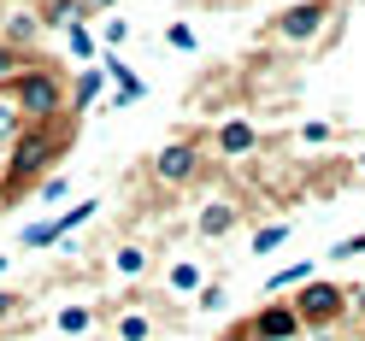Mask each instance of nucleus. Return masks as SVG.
Segmentation results:
<instances>
[{"label": "nucleus", "mask_w": 365, "mask_h": 341, "mask_svg": "<svg viewBox=\"0 0 365 341\" xmlns=\"http://www.w3.org/2000/svg\"><path fill=\"white\" fill-rule=\"evenodd\" d=\"M247 335H254V341H301V335H307V324L294 318V306L271 300V306H259L254 318H247Z\"/></svg>", "instance_id": "nucleus-4"}, {"label": "nucleus", "mask_w": 365, "mask_h": 341, "mask_svg": "<svg viewBox=\"0 0 365 341\" xmlns=\"http://www.w3.org/2000/svg\"><path fill=\"white\" fill-rule=\"evenodd\" d=\"M307 341H336V335H330V330H312V335H307Z\"/></svg>", "instance_id": "nucleus-26"}, {"label": "nucleus", "mask_w": 365, "mask_h": 341, "mask_svg": "<svg viewBox=\"0 0 365 341\" xmlns=\"http://www.w3.org/2000/svg\"><path fill=\"white\" fill-rule=\"evenodd\" d=\"M148 335H153L148 312H124V318H118V341H148Z\"/></svg>", "instance_id": "nucleus-14"}, {"label": "nucleus", "mask_w": 365, "mask_h": 341, "mask_svg": "<svg viewBox=\"0 0 365 341\" xmlns=\"http://www.w3.org/2000/svg\"><path fill=\"white\" fill-rule=\"evenodd\" d=\"M6 312H12V294H0V318H6Z\"/></svg>", "instance_id": "nucleus-27"}, {"label": "nucleus", "mask_w": 365, "mask_h": 341, "mask_svg": "<svg viewBox=\"0 0 365 341\" xmlns=\"http://www.w3.org/2000/svg\"><path fill=\"white\" fill-rule=\"evenodd\" d=\"M218 341H254V335H247V324H230V330H224Z\"/></svg>", "instance_id": "nucleus-25"}, {"label": "nucleus", "mask_w": 365, "mask_h": 341, "mask_svg": "<svg viewBox=\"0 0 365 341\" xmlns=\"http://www.w3.org/2000/svg\"><path fill=\"white\" fill-rule=\"evenodd\" d=\"M301 283H312V259H294V265H283V271H271V294H283V288H301Z\"/></svg>", "instance_id": "nucleus-11"}, {"label": "nucleus", "mask_w": 365, "mask_h": 341, "mask_svg": "<svg viewBox=\"0 0 365 341\" xmlns=\"http://www.w3.org/2000/svg\"><path fill=\"white\" fill-rule=\"evenodd\" d=\"M95 100H101V71H83L71 83V95H65V106H71V118H77V112H88Z\"/></svg>", "instance_id": "nucleus-8"}, {"label": "nucleus", "mask_w": 365, "mask_h": 341, "mask_svg": "<svg viewBox=\"0 0 365 341\" xmlns=\"http://www.w3.org/2000/svg\"><path fill=\"white\" fill-rule=\"evenodd\" d=\"M65 189H71V183H65V177H53V171L41 177V183H36V194L48 200V206H53V200H65Z\"/></svg>", "instance_id": "nucleus-19"}, {"label": "nucleus", "mask_w": 365, "mask_h": 341, "mask_svg": "<svg viewBox=\"0 0 365 341\" xmlns=\"http://www.w3.org/2000/svg\"><path fill=\"white\" fill-rule=\"evenodd\" d=\"M283 241H289V224H265L254 236V253H271V247H283Z\"/></svg>", "instance_id": "nucleus-17"}, {"label": "nucleus", "mask_w": 365, "mask_h": 341, "mask_svg": "<svg viewBox=\"0 0 365 341\" xmlns=\"http://www.w3.org/2000/svg\"><path fill=\"white\" fill-rule=\"evenodd\" d=\"M359 171H365V153H359Z\"/></svg>", "instance_id": "nucleus-29"}, {"label": "nucleus", "mask_w": 365, "mask_h": 341, "mask_svg": "<svg viewBox=\"0 0 365 341\" xmlns=\"http://www.w3.org/2000/svg\"><path fill=\"white\" fill-rule=\"evenodd\" d=\"M289 306H294V318H301L307 330H330L336 318L348 312V288H336V283H318V277H312V283H301V294H294Z\"/></svg>", "instance_id": "nucleus-3"}, {"label": "nucleus", "mask_w": 365, "mask_h": 341, "mask_svg": "<svg viewBox=\"0 0 365 341\" xmlns=\"http://www.w3.org/2000/svg\"><path fill=\"white\" fill-rule=\"evenodd\" d=\"M18 130H24V118H18V106H12V100H0V142H12Z\"/></svg>", "instance_id": "nucleus-18"}, {"label": "nucleus", "mask_w": 365, "mask_h": 341, "mask_svg": "<svg viewBox=\"0 0 365 341\" xmlns=\"http://www.w3.org/2000/svg\"><path fill=\"white\" fill-rule=\"evenodd\" d=\"M112 265H118V277H142V271H148V253H142V247H118Z\"/></svg>", "instance_id": "nucleus-15"}, {"label": "nucleus", "mask_w": 365, "mask_h": 341, "mask_svg": "<svg viewBox=\"0 0 365 341\" xmlns=\"http://www.w3.org/2000/svg\"><path fill=\"white\" fill-rule=\"evenodd\" d=\"M165 288H171V294H200V265H195V259H171Z\"/></svg>", "instance_id": "nucleus-9"}, {"label": "nucleus", "mask_w": 365, "mask_h": 341, "mask_svg": "<svg viewBox=\"0 0 365 341\" xmlns=\"http://www.w3.org/2000/svg\"><path fill=\"white\" fill-rule=\"evenodd\" d=\"M165 41H171V48H195V30H189V24H171Z\"/></svg>", "instance_id": "nucleus-23"}, {"label": "nucleus", "mask_w": 365, "mask_h": 341, "mask_svg": "<svg viewBox=\"0 0 365 341\" xmlns=\"http://www.w3.org/2000/svg\"><path fill=\"white\" fill-rule=\"evenodd\" d=\"M247 147H254V130H247L242 118H230V124L218 130V153H230V159H236V153H247Z\"/></svg>", "instance_id": "nucleus-12"}, {"label": "nucleus", "mask_w": 365, "mask_h": 341, "mask_svg": "<svg viewBox=\"0 0 365 341\" xmlns=\"http://www.w3.org/2000/svg\"><path fill=\"white\" fill-rule=\"evenodd\" d=\"M53 330L59 335H88V330H95V306H59Z\"/></svg>", "instance_id": "nucleus-10"}, {"label": "nucleus", "mask_w": 365, "mask_h": 341, "mask_svg": "<svg viewBox=\"0 0 365 341\" xmlns=\"http://www.w3.org/2000/svg\"><path fill=\"white\" fill-rule=\"evenodd\" d=\"M59 236H53V218L48 224H30V230H24V247H53Z\"/></svg>", "instance_id": "nucleus-20"}, {"label": "nucleus", "mask_w": 365, "mask_h": 341, "mask_svg": "<svg viewBox=\"0 0 365 341\" xmlns=\"http://www.w3.org/2000/svg\"><path fill=\"white\" fill-rule=\"evenodd\" d=\"M195 171H200V147H195V142H171L165 153L153 159V183H165V189L195 183Z\"/></svg>", "instance_id": "nucleus-5"}, {"label": "nucleus", "mask_w": 365, "mask_h": 341, "mask_svg": "<svg viewBox=\"0 0 365 341\" xmlns=\"http://www.w3.org/2000/svg\"><path fill=\"white\" fill-rule=\"evenodd\" d=\"M301 142H312V147H318V142H330V124H307V130H301Z\"/></svg>", "instance_id": "nucleus-24"}, {"label": "nucleus", "mask_w": 365, "mask_h": 341, "mask_svg": "<svg viewBox=\"0 0 365 341\" xmlns=\"http://www.w3.org/2000/svg\"><path fill=\"white\" fill-rule=\"evenodd\" d=\"M359 253H365V230H359V236H348V241H336V247H330V259H359Z\"/></svg>", "instance_id": "nucleus-21"}, {"label": "nucleus", "mask_w": 365, "mask_h": 341, "mask_svg": "<svg viewBox=\"0 0 365 341\" xmlns=\"http://www.w3.org/2000/svg\"><path fill=\"white\" fill-rule=\"evenodd\" d=\"M24 65H30V59L18 53L12 41H0V88H12V83H18V71H24Z\"/></svg>", "instance_id": "nucleus-13"}, {"label": "nucleus", "mask_w": 365, "mask_h": 341, "mask_svg": "<svg viewBox=\"0 0 365 341\" xmlns=\"http://www.w3.org/2000/svg\"><path fill=\"white\" fill-rule=\"evenodd\" d=\"M324 0H307V6H289L283 18H277V36L283 41H307V36H318V24H324Z\"/></svg>", "instance_id": "nucleus-6"}, {"label": "nucleus", "mask_w": 365, "mask_h": 341, "mask_svg": "<svg viewBox=\"0 0 365 341\" xmlns=\"http://www.w3.org/2000/svg\"><path fill=\"white\" fill-rule=\"evenodd\" d=\"M65 135H71V124H24L6 142V171H0V206H6L12 194H24L36 177H48L53 171V159H59V147H65Z\"/></svg>", "instance_id": "nucleus-1"}, {"label": "nucleus", "mask_w": 365, "mask_h": 341, "mask_svg": "<svg viewBox=\"0 0 365 341\" xmlns=\"http://www.w3.org/2000/svg\"><path fill=\"white\" fill-rule=\"evenodd\" d=\"M6 100L18 106V118H24V124H53V118H71V106H65V77L53 71V65H24Z\"/></svg>", "instance_id": "nucleus-2"}, {"label": "nucleus", "mask_w": 365, "mask_h": 341, "mask_svg": "<svg viewBox=\"0 0 365 341\" xmlns=\"http://www.w3.org/2000/svg\"><path fill=\"white\" fill-rule=\"evenodd\" d=\"M65 48H71L77 59H88V53H95V36H88L83 24H65Z\"/></svg>", "instance_id": "nucleus-16"}, {"label": "nucleus", "mask_w": 365, "mask_h": 341, "mask_svg": "<svg viewBox=\"0 0 365 341\" xmlns=\"http://www.w3.org/2000/svg\"><path fill=\"white\" fill-rule=\"evenodd\" d=\"M0 271H6V253H0Z\"/></svg>", "instance_id": "nucleus-28"}, {"label": "nucleus", "mask_w": 365, "mask_h": 341, "mask_svg": "<svg viewBox=\"0 0 365 341\" xmlns=\"http://www.w3.org/2000/svg\"><path fill=\"white\" fill-rule=\"evenodd\" d=\"M236 218H242V212L230 206V200H212V206H207V212L195 218V236H207V241H218V236H230V230H236Z\"/></svg>", "instance_id": "nucleus-7"}, {"label": "nucleus", "mask_w": 365, "mask_h": 341, "mask_svg": "<svg viewBox=\"0 0 365 341\" xmlns=\"http://www.w3.org/2000/svg\"><path fill=\"white\" fill-rule=\"evenodd\" d=\"M195 306H200V312H218V306H224V288H200Z\"/></svg>", "instance_id": "nucleus-22"}]
</instances>
